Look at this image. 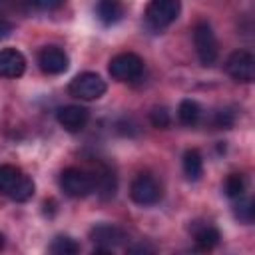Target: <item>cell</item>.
I'll list each match as a JSON object with an SVG mask.
<instances>
[{"label":"cell","mask_w":255,"mask_h":255,"mask_svg":"<svg viewBox=\"0 0 255 255\" xmlns=\"http://www.w3.org/2000/svg\"><path fill=\"white\" fill-rule=\"evenodd\" d=\"M78 251H80V245L68 235H58L50 245V253L54 255H76Z\"/></svg>","instance_id":"ac0fdd59"},{"label":"cell","mask_w":255,"mask_h":255,"mask_svg":"<svg viewBox=\"0 0 255 255\" xmlns=\"http://www.w3.org/2000/svg\"><path fill=\"white\" fill-rule=\"evenodd\" d=\"M94 177V189H98V193L102 197H112L116 193V175L110 167L102 165L100 169H96Z\"/></svg>","instance_id":"9a60e30c"},{"label":"cell","mask_w":255,"mask_h":255,"mask_svg":"<svg viewBox=\"0 0 255 255\" xmlns=\"http://www.w3.org/2000/svg\"><path fill=\"white\" fill-rule=\"evenodd\" d=\"M145 251H153L151 247H145V245H135V247H129V253H145Z\"/></svg>","instance_id":"d4e9b609"},{"label":"cell","mask_w":255,"mask_h":255,"mask_svg":"<svg viewBox=\"0 0 255 255\" xmlns=\"http://www.w3.org/2000/svg\"><path fill=\"white\" fill-rule=\"evenodd\" d=\"M10 32H12V24H10V22H6L4 18H0V38L10 36Z\"/></svg>","instance_id":"cb8c5ba5"},{"label":"cell","mask_w":255,"mask_h":255,"mask_svg":"<svg viewBox=\"0 0 255 255\" xmlns=\"http://www.w3.org/2000/svg\"><path fill=\"white\" fill-rule=\"evenodd\" d=\"M2 245H4V235L0 233V249H2Z\"/></svg>","instance_id":"484cf974"},{"label":"cell","mask_w":255,"mask_h":255,"mask_svg":"<svg viewBox=\"0 0 255 255\" xmlns=\"http://www.w3.org/2000/svg\"><path fill=\"white\" fill-rule=\"evenodd\" d=\"M225 70L227 74L241 84H249L255 80V58L251 52L247 50H235L227 62H225Z\"/></svg>","instance_id":"ba28073f"},{"label":"cell","mask_w":255,"mask_h":255,"mask_svg":"<svg viewBox=\"0 0 255 255\" xmlns=\"http://www.w3.org/2000/svg\"><path fill=\"white\" fill-rule=\"evenodd\" d=\"M183 173L189 181H197L203 173V159L197 149H187L183 153Z\"/></svg>","instance_id":"2e32d148"},{"label":"cell","mask_w":255,"mask_h":255,"mask_svg":"<svg viewBox=\"0 0 255 255\" xmlns=\"http://www.w3.org/2000/svg\"><path fill=\"white\" fill-rule=\"evenodd\" d=\"M177 116H179V122L185 124V126H195L201 118V108L195 100H183L179 104V110H177Z\"/></svg>","instance_id":"e0dca14e"},{"label":"cell","mask_w":255,"mask_h":255,"mask_svg":"<svg viewBox=\"0 0 255 255\" xmlns=\"http://www.w3.org/2000/svg\"><path fill=\"white\" fill-rule=\"evenodd\" d=\"M26 70V58L22 52L14 48L0 50V76L2 78H18Z\"/></svg>","instance_id":"7c38bea8"},{"label":"cell","mask_w":255,"mask_h":255,"mask_svg":"<svg viewBox=\"0 0 255 255\" xmlns=\"http://www.w3.org/2000/svg\"><path fill=\"white\" fill-rule=\"evenodd\" d=\"M129 197L137 205H153L161 199V185L149 173H139L129 185Z\"/></svg>","instance_id":"52a82bcc"},{"label":"cell","mask_w":255,"mask_h":255,"mask_svg":"<svg viewBox=\"0 0 255 255\" xmlns=\"http://www.w3.org/2000/svg\"><path fill=\"white\" fill-rule=\"evenodd\" d=\"M233 213L239 221L243 223H251L253 217H255V207H253V199H245L243 195L237 197V203L233 207Z\"/></svg>","instance_id":"d6986e66"},{"label":"cell","mask_w":255,"mask_h":255,"mask_svg":"<svg viewBox=\"0 0 255 255\" xmlns=\"http://www.w3.org/2000/svg\"><path fill=\"white\" fill-rule=\"evenodd\" d=\"M96 14H98V18H100L102 24L112 26V24H116V22L122 20V16H124V4H122V0H98Z\"/></svg>","instance_id":"5bb4252c"},{"label":"cell","mask_w":255,"mask_h":255,"mask_svg":"<svg viewBox=\"0 0 255 255\" xmlns=\"http://www.w3.org/2000/svg\"><path fill=\"white\" fill-rule=\"evenodd\" d=\"M90 239L96 243L94 253H110L114 247L126 241V231L114 223H102L90 231Z\"/></svg>","instance_id":"9c48e42d"},{"label":"cell","mask_w":255,"mask_h":255,"mask_svg":"<svg viewBox=\"0 0 255 255\" xmlns=\"http://www.w3.org/2000/svg\"><path fill=\"white\" fill-rule=\"evenodd\" d=\"M28 6L40 10V12H50V10H56L64 4V0H26Z\"/></svg>","instance_id":"7402d4cb"},{"label":"cell","mask_w":255,"mask_h":255,"mask_svg":"<svg viewBox=\"0 0 255 255\" xmlns=\"http://www.w3.org/2000/svg\"><path fill=\"white\" fill-rule=\"evenodd\" d=\"M233 122H235V114H233L231 110H219V112L215 114V126H217V128L227 129V128L233 126Z\"/></svg>","instance_id":"603a6c76"},{"label":"cell","mask_w":255,"mask_h":255,"mask_svg":"<svg viewBox=\"0 0 255 255\" xmlns=\"http://www.w3.org/2000/svg\"><path fill=\"white\" fill-rule=\"evenodd\" d=\"M56 120L66 131L78 133V131H82L86 128V124L90 120V114L82 106H64V108H60L56 112Z\"/></svg>","instance_id":"8fae6325"},{"label":"cell","mask_w":255,"mask_h":255,"mask_svg":"<svg viewBox=\"0 0 255 255\" xmlns=\"http://www.w3.org/2000/svg\"><path fill=\"white\" fill-rule=\"evenodd\" d=\"M243 191H245V177L241 173H231L225 179V195L231 199H237L243 195Z\"/></svg>","instance_id":"ffe728a7"},{"label":"cell","mask_w":255,"mask_h":255,"mask_svg":"<svg viewBox=\"0 0 255 255\" xmlns=\"http://www.w3.org/2000/svg\"><path fill=\"white\" fill-rule=\"evenodd\" d=\"M60 187L70 197H86L94 191V177L90 171L80 167H66L60 173Z\"/></svg>","instance_id":"7a4b0ae2"},{"label":"cell","mask_w":255,"mask_h":255,"mask_svg":"<svg viewBox=\"0 0 255 255\" xmlns=\"http://www.w3.org/2000/svg\"><path fill=\"white\" fill-rule=\"evenodd\" d=\"M108 70L118 82H133L143 72V60L133 52H122L110 60Z\"/></svg>","instance_id":"3957f363"},{"label":"cell","mask_w":255,"mask_h":255,"mask_svg":"<svg viewBox=\"0 0 255 255\" xmlns=\"http://www.w3.org/2000/svg\"><path fill=\"white\" fill-rule=\"evenodd\" d=\"M181 10V0H149L145 10V20L153 30L169 26Z\"/></svg>","instance_id":"5b68a950"},{"label":"cell","mask_w":255,"mask_h":255,"mask_svg":"<svg viewBox=\"0 0 255 255\" xmlns=\"http://www.w3.org/2000/svg\"><path fill=\"white\" fill-rule=\"evenodd\" d=\"M38 64H40V68H42L44 74L56 76V74H62V72L68 70L70 58H68V54L62 48H58V46H46L38 54Z\"/></svg>","instance_id":"30bf717a"},{"label":"cell","mask_w":255,"mask_h":255,"mask_svg":"<svg viewBox=\"0 0 255 255\" xmlns=\"http://www.w3.org/2000/svg\"><path fill=\"white\" fill-rule=\"evenodd\" d=\"M149 120L155 128H167L169 126V112L165 108H153L151 114H149Z\"/></svg>","instance_id":"44dd1931"},{"label":"cell","mask_w":255,"mask_h":255,"mask_svg":"<svg viewBox=\"0 0 255 255\" xmlns=\"http://www.w3.org/2000/svg\"><path fill=\"white\" fill-rule=\"evenodd\" d=\"M0 191L14 201H28L34 195V181L16 165H0Z\"/></svg>","instance_id":"6da1fadb"},{"label":"cell","mask_w":255,"mask_h":255,"mask_svg":"<svg viewBox=\"0 0 255 255\" xmlns=\"http://www.w3.org/2000/svg\"><path fill=\"white\" fill-rule=\"evenodd\" d=\"M191 235L195 239V243L201 247V249H213L221 235L217 231V227H213L211 223H205V221H195L191 223Z\"/></svg>","instance_id":"4fadbf2b"},{"label":"cell","mask_w":255,"mask_h":255,"mask_svg":"<svg viewBox=\"0 0 255 255\" xmlns=\"http://www.w3.org/2000/svg\"><path fill=\"white\" fill-rule=\"evenodd\" d=\"M193 44H195V52L199 56V62L203 66H211L217 60V40L213 34V28L207 22H197L193 26Z\"/></svg>","instance_id":"277c9868"},{"label":"cell","mask_w":255,"mask_h":255,"mask_svg":"<svg viewBox=\"0 0 255 255\" xmlns=\"http://www.w3.org/2000/svg\"><path fill=\"white\" fill-rule=\"evenodd\" d=\"M68 90L78 100H98L106 94V82L94 72H84L70 82Z\"/></svg>","instance_id":"8992f818"}]
</instances>
